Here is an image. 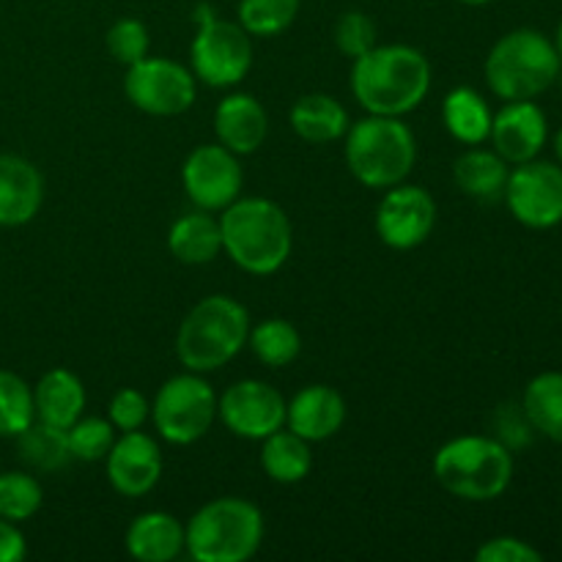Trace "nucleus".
I'll list each match as a JSON object with an SVG mask.
<instances>
[{"mask_svg": "<svg viewBox=\"0 0 562 562\" xmlns=\"http://www.w3.org/2000/svg\"><path fill=\"white\" fill-rule=\"evenodd\" d=\"M66 439H69L71 459L93 464V461L108 459L115 442V428L102 417H80L75 426L66 428Z\"/></svg>", "mask_w": 562, "mask_h": 562, "instance_id": "473e14b6", "label": "nucleus"}, {"mask_svg": "<svg viewBox=\"0 0 562 562\" xmlns=\"http://www.w3.org/2000/svg\"><path fill=\"white\" fill-rule=\"evenodd\" d=\"M192 75L212 88L239 86L252 69L250 33L239 22L206 14L190 47Z\"/></svg>", "mask_w": 562, "mask_h": 562, "instance_id": "1a4fd4ad", "label": "nucleus"}, {"mask_svg": "<svg viewBox=\"0 0 562 562\" xmlns=\"http://www.w3.org/2000/svg\"><path fill=\"white\" fill-rule=\"evenodd\" d=\"M269 115L250 93H231L214 110V135L236 157L258 151L267 140Z\"/></svg>", "mask_w": 562, "mask_h": 562, "instance_id": "6ab92c4d", "label": "nucleus"}, {"mask_svg": "<svg viewBox=\"0 0 562 562\" xmlns=\"http://www.w3.org/2000/svg\"><path fill=\"white\" fill-rule=\"evenodd\" d=\"M483 71L494 97L519 102L549 91L558 82L562 60L552 38L536 27H516L494 44Z\"/></svg>", "mask_w": 562, "mask_h": 562, "instance_id": "39448f33", "label": "nucleus"}, {"mask_svg": "<svg viewBox=\"0 0 562 562\" xmlns=\"http://www.w3.org/2000/svg\"><path fill=\"white\" fill-rule=\"evenodd\" d=\"M241 165L223 143L198 146L181 168V184L187 198L203 212H223L241 192Z\"/></svg>", "mask_w": 562, "mask_h": 562, "instance_id": "ddd939ff", "label": "nucleus"}, {"mask_svg": "<svg viewBox=\"0 0 562 562\" xmlns=\"http://www.w3.org/2000/svg\"><path fill=\"white\" fill-rule=\"evenodd\" d=\"M124 93L140 113L181 115L195 102V75L168 58H140L126 66Z\"/></svg>", "mask_w": 562, "mask_h": 562, "instance_id": "9d476101", "label": "nucleus"}, {"mask_svg": "<svg viewBox=\"0 0 562 562\" xmlns=\"http://www.w3.org/2000/svg\"><path fill=\"white\" fill-rule=\"evenodd\" d=\"M250 316L234 296L214 294L198 302L181 322L176 335L179 362L192 373L225 368L247 346Z\"/></svg>", "mask_w": 562, "mask_h": 562, "instance_id": "7ed1b4c3", "label": "nucleus"}, {"mask_svg": "<svg viewBox=\"0 0 562 562\" xmlns=\"http://www.w3.org/2000/svg\"><path fill=\"white\" fill-rule=\"evenodd\" d=\"M261 541V508L241 497L212 499L184 527V549L198 562H247Z\"/></svg>", "mask_w": 562, "mask_h": 562, "instance_id": "0eeeda50", "label": "nucleus"}, {"mask_svg": "<svg viewBox=\"0 0 562 562\" xmlns=\"http://www.w3.org/2000/svg\"><path fill=\"white\" fill-rule=\"evenodd\" d=\"M434 477L453 497L492 503L514 481V450L494 437H456L434 456Z\"/></svg>", "mask_w": 562, "mask_h": 562, "instance_id": "20e7f679", "label": "nucleus"}, {"mask_svg": "<svg viewBox=\"0 0 562 562\" xmlns=\"http://www.w3.org/2000/svg\"><path fill=\"white\" fill-rule=\"evenodd\" d=\"M285 398L278 387L258 379L234 382L217 398V417L241 439H267L285 426Z\"/></svg>", "mask_w": 562, "mask_h": 562, "instance_id": "f8f14e48", "label": "nucleus"}, {"mask_svg": "<svg viewBox=\"0 0 562 562\" xmlns=\"http://www.w3.org/2000/svg\"><path fill=\"white\" fill-rule=\"evenodd\" d=\"M151 420L165 442L192 445L212 431L217 420V395L206 379L192 371L170 376L154 395Z\"/></svg>", "mask_w": 562, "mask_h": 562, "instance_id": "6e6552de", "label": "nucleus"}, {"mask_svg": "<svg viewBox=\"0 0 562 562\" xmlns=\"http://www.w3.org/2000/svg\"><path fill=\"white\" fill-rule=\"evenodd\" d=\"M104 44H108V53L119 60L121 66H132L140 58L148 55V27L143 25L135 16H124V20L115 22L113 27L104 36Z\"/></svg>", "mask_w": 562, "mask_h": 562, "instance_id": "72a5a7b5", "label": "nucleus"}, {"mask_svg": "<svg viewBox=\"0 0 562 562\" xmlns=\"http://www.w3.org/2000/svg\"><path fill=\"white\" fill-rule=\"evenodd\" d=\"M220 234L225 256L256 278L278 272L294 247L289 214L269 198H236L220 212Z\"/></svg>", "mask_w": 562, "mask_h": 562, "instance_id": "f03ea898", "label": "nucleus"}, {"mask_svg": "<svg viewBox=\"0 0 562 562\" xmlns=\"http://www.w3.org/2000/svg\"><path fill=\"white\" fill-rule=\"evenodd\" d=\"M44 201V179L36 165L16 154H0V225L31 223Z\"/></svg>", "mask_w": 562, "mask_h": 562, "instance_id": "a211bd4d", "label": "nucleus"}, {"mask_svg": "<svg viewBox=\"0 0 562 562\" xmlns=\"http://www.w3.org/2000/svg\"><path fill=\"white\" fill-rule=\"evenodd\" d=\"M521 412L530 420L532 431L543 434L554 442H562V373H538L525 387Z\"/></svg>", "mask_w": 562, "mask_h": 562, "instance_id": "bb28decb", "label": "nucleus"}, {"mask_svg": "<svg viewBox=\"0 0 562 562\" xmlns=\"http://www.w3.org/2000/svg\"><path fill=\"white\" fill-rule=\"evenodd\" d=\"M346 423V401L329 384H311L300 390L285 406V426L307 442L335 437Z\"/></svg>", "mask_w": 562, "mask_h": 562, "instance_id": "f3484780", "label": "nucleus"}, {"mask_svg": "<svg viewBox=\"0 0 562 562\" xmlns=\"http://www.w3.org/2000/svg\"><path fill=\"white\" fill-rule=\"evenodd\" d=\"M108 481L124 497H143L162 477V450L148 434L126 431L108 453Z\"/></svg>", "mask_w": 562, "mask_h": 562, "instance_id": "dca6fc26", "label": "nucleus"}, {"mask_svg": "<svg viewBox=\"0 0 562 562\" xmlns=\"http://www.w3.org/2000/svg\"><path fill=\"white\" fill-rule=\"evenodd\" d=\"M170 256L190 267L212 263L223 250V234H220V220L209 212H190L176 220L168 231Z\"/></svg>", "mask_w": 562, "mask_h": 562, "instance_id": "5701e85b", "label": "nucleus"}, {"mask_svg": "<svg viewBox=\"0 0 562 562\" xmlns=\"http://www.w3.org/2000/svg\"><path fill=\"white\" fill-rule=\"evenodd\" d=\"M417 159L409 126L395 115H371L346 130V165L360 184L390 190L404 184Z\"/></svg>", "mask_w": 562, "mask_h": 562, "instance_id": "423d86ee", "label": "nucleus"}, {"mask_svg": "<svg viewBox=\"0 0 562 562\" xmlns=\"http://www.w3.org/2000/svg\"><path fill=\"white\" fill-rule=\"evenodd\" d=\"M554 49H558V55H560V60H562V20H560V25H558V33H554Z\"/></svg>", "mask_w": 562, "mask_h": 562, "instance_id": "a19ab883", "label": "nucleus"}, {"mask_svg": "<svg viewBox=\"0 0 562 562\" xmlns=\"http://www.w3.org/2000/svg\"><path fill=\"white\" fill-rule=\"evenodd\" d=\"M42 483L27 472H0V519L14 525L33 519L42 508Z\"/></svg>", "mask_w": 562, "mask_h": 562, "instance_id": "2f4dec72", "label": "nucleus"}, {"mask_svg": "<svg viewBox=\"0 0 562 562\" xmlns=\"http://www.w3.org/2000/svg\"><path fill=\"white\" fill-rule=\"evenodd\" d=\"M456 3H464V5H486L492 0H456Z\"/></svg>", "mask_w": 562, "mask_h": 562, "instance_id": "79ce46f5", "label": "nucleus"}, {"mask_svg": "<svg viewBox=\"0 0 562 562\" xmlns=\"http://www.w3.org/2000/svg\"><path fill=\"white\" fill-rule=\"evenodd\" d=\"M503 201L516 223L532 231H549L562 223V165L530 159L510 170Z\"/></svg>", "mask_w": 562, "mask_h": 562, "instance_id": "9b49d317", "label": "nucleus"}, {"mask_svg": "<svg viewBox=\"0 0 562 562\" xmlns=\"http://www.w3.org/2000/svg\"><path fill=\"white\" fill-rule=\"evenodd\" d=\"M335 47L346 58H360L368 49L376 47V25L362 11H346L335 22Z\"/></svg>", "mask_w": 562, "mask_h": 562, "instance_id": "f704fd0d", "label": "nucleus"}, {"mask_svg": "<svg viewBox=\"0 0 562 562\" xmlns=\"http://www.w3.org/2000/svg\"><path fill=\"white\" fill-rule=\"evenodd\" d=\"M508 176V162L497 151H486V148H470L453 165L456 187L467 198H475L483 203L499 201L505 195Z\"/></svg>", "mask_w": 562, "mask_h": 562, "instance_id": "b1692460", "label": "nucleus"}, {"mask_svg": "<svg viewBox=\"0 0 562 562\" xmlns=\"http://www.w3.org/2000/svg\"><path fill=\"white\" fill-rule=\"evenodd\" d=\"M247 346L267 368H285L300 357L302 335L285 318H263L256 329H250Z\"/></svg>", "mask_w": 562, "mask_h": 562, "instance_id": "cd10ccee", "label": "nucleus"}, {"mask_svg": "<svg viewBox=\"0 0 562 562\" xmlns=\"http://www.w3.org/2000/svg\"><path fill=\"white\" fill-rule=\"evenodd\" d=\"M300 5L302 0H239V25L250 36H278L294 25Z\"/></svg>", "mask_w": 562, "mask_h": 562, "instance_id": "7c9ffc66", "label": "nucleus"}, {"mask_svg": "<svg viewBox=\"0 0 562 562\" xmlns=\"http://www.w3.org/2000/svg\"><path fill=\"white\" fill-rule=\"evenodd\" d=\"M33 406H36L38 423L66 431L82 417L86 387H82L77 373L66 371V368H53L33 387Z\"/></svg>", "mask_w": 562, "mask_h": 562, "instance_id": "aec40b11", "label": "nucleus"}, {"mask_svg": "<svg viewBox=\"0 0 562 562\" xmlns=\"http://www.w3.org/2000/svg\"><path fill=\"white\" fill-rule=\"evenodd\" d=\"M108 415L115 431H140L148 417H151V404H148V398L140 390L124 387L113 395Z\"/></svg>", "mask_w": 562, "mask_h": 562, "instance_id": "c9c22d12", "label": "nucleus"}, {"mask_svg": "<svg viewBox=\"0 0 562 562\" xmlns=\"http://www.w3.org/2000/svg\"><path fill=\"white\" fill-rule=\"evenodd\" d=\"M437 225V201L417 184H395L376 209V234L393 250H412L431 236Z\"/></svg>", "mask_w": 562, "mask_h": 562, "instance_id": "4468645a", "label": "nucleus"}, {"mask_svg": "<svg viewBox=\"0 0 562 562\" xmlns=\"http://www.w3.org/2000/svg\"><path fill=\"white\" fill-rule=\"evenodd\" d=\"M289 121L294 135L313 146L340 140L351 126L346 108L329 93H307V97L296 99Z\"/></svg>", "mask_w": 562, "mask_h": 562, "instance_id": "4be33fe9", "label": "nucleus"}, {"mask_svg": "<svg viewBox=\"0 0 562 562\" xmlns=\"http://www.w3.org/2000/svg\"><path fill=\"white\" fill-rule=\"evenodd\" d=\"M492 108L475 88H453L442 102V121L450 137L464 146H481L492 135Z\"/></svg>", "mask_w": 562, "mask_h": 562, "instance_id": "393cba45", "label": "nucleus"}, {"mask_svg": "<svg viewBox=\"0 0 562 562\" xmlns=\"http://www.w3.org/2000/svg\"><path fill=\"white\" fill-rule=\"evenodd\" d=\"M431 88V64L409 44H384L355 58L351 93L371 115L412 113L423 104Z\"/></svg>", "mask_w": 562, "mask_h": 562, "instance_id": "f257e3e1", "label": "nucleus"}, {"mask_svg": "<svg viewBox=\"0 0 562 562\" xmlns=\"http://www.w3.org/2000/svg\"><path fill=\"white\" fill-rule=\"evenodd\" d=\"M16 448H20V459L38 472H55L71 461L66 431L38 420H33L16 437Z\"/></svg>", "mask_w": 562, "mask_h": 562, "instance_id": "c85d7f7f", "label": "nucleus"}, {"mask_svg": "<svg viewBox=\"0 0 562 562\" xmlns=\"http://www.w3.org/2000/svg\"><path fill=\"white\" fill-rule=\"evenodd\" d=\"M261 442V467L269 475V481L291 486V483H300L311 475V442L302 439L300 434H294L291 428H278V431L269 434Z\"/></svg>", "mask_w": 562, "mask_h": 562, "instance_id": "a878e982", "label": "nucleus"}, {"mask_svg": "<svg viewBox=\"0 0 562 562\" xmlns=\"http://www.w3.org/2000/svg\"><path fill=\"white\" fill-rule=\"evenodd\" d=\"M488 140L508 165L530 162L543 151L549 140L547 113L532 99L505 102V108L494 113Z\"/></svg>", "mask_w": 562, "mask_h": 562, "instance_id": "2eb2a0df", "label": "nucleus"}, {"mask_svg": "<svg viewBox=\"0 0 562 562\" xmlns=\"http://www.w3.org/2000/svg\"><path fill=\"white\" fill-rule=\"evenodd\" d=\"M33 420V387L14 371H0V437L16 439Z\"/></svg>", "mask_w": 562, "mask_h": 562, "instance_id": "c756f323", "label": "nucleus"}, {"mask_svg": "<svg viewBox=\"0 0 562 562\" xmlns=\"http://www.w3.org/2000/svg\"><path fill=\"white\" fill-rule=\"evenodd\" d=\"M554 157H558V162L562 165V126L558 130V135H554Z\"/></svg>", "mask_w": 562, "mask_h": 562, "instance_id": "ea45409f", "label": "nucleus"}, {"mask_svg": "<svg viewBox=\"0 0 562 562\" xmlns=\"http://www.w3.org/2000/svg\"><path fill=\"white\" fill-rule=\"evenodd\" d=\"M477 562H541L543 554L532 543L516 536H499L483 543L475 552Z\"/></svg>", "mask_w": 562, "mask_h": 562, "instance_id": "e433bc0d", "label": "nucleus"}, {"mask_svg": "<svg viewBox=\"0 0 562 562\" xmlns=\"http://www.w3.org/2000/svg\"><path fill=\"white\" fill-rule=\"evenodd\" d=\"M126 552L140 562H170L184 552V527L165 510L140 514L126 530Z\"/></svg>", "mask_w": 562, "mask_h": 562, "instance_id": "412c9836", "label": "nucleus"}, {"mask_svg": "<svg viewBox=\"0 0 562 562\" xmlns=\"http://www.w3.org/2000/svg\"><path fill=\"white\" fill-rule=\"evenodd\" d=\"M27 554L25 536L9 519H0V562H22Z\"/></svg>", "mask_w": 562, "mask_h": 562, "instance_id": "58836bf2", "label": "nucleus"}, {"mask_svg": "<svg viewBox=\"0 0 562 562\" xmlns=\"http://www.w3.org/2000/svg\"><path fill=\"white\" fill-rule=\"evenodd\" d=\"M530 437H532V426L530 420H527L525 412L516 409V406H505V409L499 412V437H497L499 442H503L508 450H516L530 445Z\"/></svg>", "mask_w": 562, "mask_h": 562, "instance_id": "4c0bfd02", "label": "nucleus"}]
</instances>
